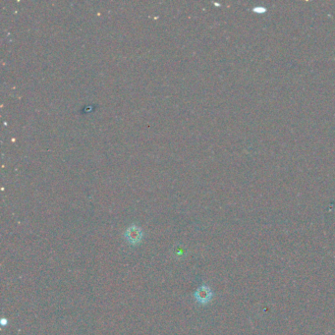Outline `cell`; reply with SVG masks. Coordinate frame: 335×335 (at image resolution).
I'll return each mask as SVG.
<instances>
[{"mask_svg": "<svg viewBox=\"0 0 335 335\" xmlns=\"http://www.w3.org/2000/svg\"><path fill=\"white\" fill-rule=\"evenodd\" d=\"M144 238V232L141 227L136 224L130 225L124 232L125 241L132 247L139 246Z\"/></svg>", "mask_w": 335, "mask_h": 335, "instance_id": "cell-1", "label": "cell"}, {"mask_svg": "<svg viewBox=\"0 0 335 335\" xmlns=\"http://www.w3.org/2000/svg\"><path fill=\"white\" fill-rule=\"evenodd\" d=\"M214 296H215V294H214L213 290L207 284L201 285L193 294V298H194L195 302L200 306L209 305L212 302V300L214 299Z\"/></svg>", "mask_w": 335, "mask_h": 335, "instance_id": "cell-2", "label": "cell"}]
</instances>
